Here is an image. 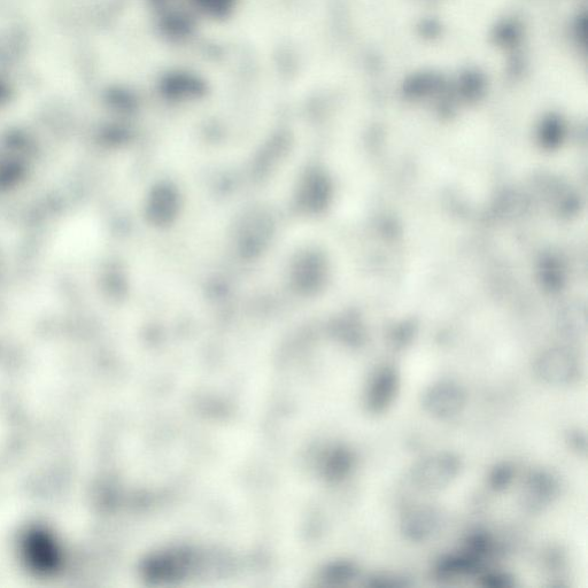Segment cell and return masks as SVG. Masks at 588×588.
Wrapping results in <instances>:
<instances>
[{
    "label": "cell",
    "instance_id": "obj_1",
    "mask_svg": "<svg viewBox=\"0 0 588 588\" xmlns=\"http://www.w3.org/2000/svg\"><path fill=\"white\" fill-rule=\"evenodd\" d=\"M459 460L451 454L432 456L422 461L414 470V482L421 489H444L459 473Z\"/></svg>",
    "mask_w": 588,
    "mask_h": 588
},
{
    "label": "cell",
    "instance_id": "obj_2",
    "mask_svg": "<svg viewBox=\"0 0 588 588\" xmlns=\"http://www.w3.org/2000/svg\"><path fill=\"white\" fill-rule=\"evenodd\" d=\"M466 402L463 391L452 383H439L425 393L424 406L433 416L447 419L461 412Z\"/></svg>",
    "mask_w": 588,
    "mask_h": 588
},
{
    "label": "cell",
    "instance_id": "obj_3",
    "mask_svg": "<svg viewBox=\"0 0 588 588\" xmlns=\"http://www.w3.org/2000/svg\"><path fill=\"white\" fill-rule=\"evenodd\" d=\"M399 378L392 370H383L378 373L370 385L368 405L373 413H381L388 408L394 397L397 396Z\"/></svg>",
    "mask_w": 588,
    "mask_h": 588
},
{
    "label": "cell",
    "instance_id": "obj_4",
    "mask_svg": "<svg viewBox=\"0 0 588 588\" xmlns=\"http://www.w3.org/2000/svg\"><path fill=\"white\" fill-rule=\"evenodd\" d=\"M575 374V366L563 355H549L538 367V375L549 384L569 383Z\"/></svg>",
    "mask_w": 588,
    "mask_h": 588
},
{
    "label": "cell",
    "instance_id": "obj_5",
    "mask_svg": "<svg viewBox=\"0 0 588 588\" xmlns=\"http://www.w3.org/2000/svg\"><path fill=\"white\" fill-rule=\"evenodd\" d=\"M555 489L553 477L541 473L533 475L524 494L526 506L532 509L545 506L553 497Z\"/></svg>",
    "mask_w": 588,
    "mask_h": 588
},
{
    "label": "cell",
    "instance_id": "obj_6",
    "mask_svg": "<svg viewBox=\"0 0 588 588\" xmlns=\"http://www.w3.org/2000/svg\"><path fill=\"white\" fill-rule=\"evenodd\" d=\"M436 524V515L431 509H415L405 518L404 532L413 540H422L431 535Z\"/></svg>",
    "mask_w": 588,
    "mask_h": 588
},
{
    "label": "cell",
    "instance_id": "obj_7",
    "mask_svg": "<svg viewBox=\"0 0 588 588\" xmlns=\"http://www.w3.org/2000/svg\"><path fill=\"white\" fill-rule=\"evenodd\" d=\"M512 470L507 467H501L494 470V474L492 475V485L495 489H501V487H505L508 485L510 481H512Z\"/></svg>",
    "mask_w": 588,
    "mask_h": 588
}]
</instances>
